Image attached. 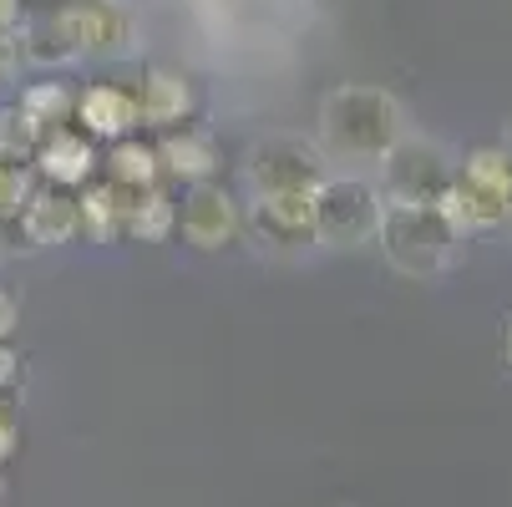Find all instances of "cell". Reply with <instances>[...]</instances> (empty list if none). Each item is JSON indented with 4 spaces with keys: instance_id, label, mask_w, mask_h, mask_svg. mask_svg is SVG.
<instances>
[{
    "instance_id": "1",
    "label": "cell",
    "mask_w": 512,
    "mask_h": 507,
    "mask_svg": "<svg viewBox=\"0 0 512 507\" xmlns=\"http://www.w3.org/2000/svg\"><path fill=\"white\" fill-rule=\"evenodd\" d=\"M406 137V112L386 87L345 82L320 97V153L330 163H386V153Z\"/></svg>"
},
{
    "instance_id": "2",
    "label": "cell",
    "mask_w": 512,
    "mask_h": 507,
    "mask_svg": "<svg viewBox=\"0 0 512 507\" xmlns=\"http://www.w3.org/2000/svg\"><path fill=\"white\" fill-rule=\"evenodd\" d=\"M462 224L447 203H386L381 208V229L376 244L386 254L391 269L411 274V279H431L442 274L457 249H462Z\"/></svg>"
},
{
    "instance_id": "3",
    "label": "cell",
    "mask_w": 512,
    "mask_h": 507,
    "mask_svg": "<svg viewBox=\"0 0 512 507\" xmlns=\"http://www.w3.org/2000/svg\"><path fill=\"white\" fill-rule=\"evenodd\" d=\"M447 208L457 213L462 234H492V229L512 224V158L502 148L467 153L457 163Z\"/></svg>"
},
{
    "instance_id": "4",
    "label": "cell",
    "mask_w": 512,
    "mask_h": 507,
    "mask_svg": "<svg viewBox=\"0 0 512 507\" xmlns=\"http://www.w3.org/2000/svg\"><path fill=\"white\" fill-rule=\"evenodd\" d=\"M381 208H386L381 183L355 173H330L315 188V234L325 249H365L376 244Z\"/></svg>"
},
{
    "instance_id": "5",
    "label": "cell",
    "mask_w": 512,
    "mask_h": 507,
    "mask_svg": "<svg viewBox=\"0 0 512 507\" xmlns=\"http://www.w3.org/2000/svg\"><path fill=\"white\" fill-rule=\"evenodd\" d=\"M325 178H330V158L305 132H264L244 153L249 193H295V188H320Z\"/></svg>"
},
{
    "instance_id": "6",
    "label": "cell",
    "mask_w": 512,
    "mask_h": 507,
    "mask_svg": "<svg viewBox=\"0 0 512 507\" xmlns=\"http://www.w3.org/2000/svg\"><path fill=\"white\" fill-rule=\"evenodd\" d=\"M457 178V158L431 137H401L381 163V198L386 203H447Z\"/></svg>"
},
{
    "instance_id": "7",
    "label": "cell",
    "mask_w": 512,
    "mask_h": 507,
    "mask_svg": "<svg viewBox=\"0 0 512 507\" xmlns=\"http://www.w3.org/2000/svg\"><path fill=\"white\" fill-rule=\"evenodd\" d=\"M244 234L274 254H300L315 249V188H295V193H254V203L244 208Z\"/></svg>"
},
{
    "instance_id": "8",
    "label": "cell",
    "mask_w": 512,
    "mask_h": 507,
    "mask_svg": "<svg viewBox=\"0 0 512 507\" xmlns=\"http://www.w3.org/2000/svg\"><path fill=\"white\" fill-rule=\"evenodd\" d=\"M51 16L61 36L71 41V51H77V61H117L137 41V26L117 0H71V6H56Z\"/></svg>"
},
{
    "instance_id": "9",
    "label": "cell",
    "mask_w": 512,
    "mask_h": 507,
    "mask_svg": "<svg viewBox=\"0 0 512 507\" xmlns=\"http://www.w3.org/2000/svg\"><path fill=\"white\" fill-rule=\"evenodd\" d=\"M178 229L193 249L203 254H218V249H229L239 234H244V203L224 188V183H193L178 203Z\"/></svg>"
},
{
    "instance_id": "10",
    "label": "cell",
    "mask_w": 512,
    "mask_h": 507,
    "mask_svg": "<svg viewBox=\"0 0 512 507\" xmlns=\"http://www.w3.org/2000/svg\"><path fill=\"white\" fill-rule=\"evenodd\" d=\"M21 239V249H61L82 234V213H77V193L71 188H51V183H36L21 219L6 229ZM0 234V239H6Z\"/></svg>"
},
{
    "instance_id": "11",
    "label": "cell",
    "mask_w": 512,
    "mask_h": 507,
    "mask_svg": "<svg viewBox=\"0 0 512 507\" xmlns=\"http://www.w3.org/2000/svg\"><path fill=\"white\" fill-rule=\"evenodd\" d=\"M97 163H102V153H97V142L82 132V127H51V132H41V148H36V158H31V168H36V178L41 183H51V188H87L92 178H97Z\"/></svg>"
},
{
    "instance_id": "12",
    "label": "cell",
    "mask_w": 512,
    "mask_h": 507,
    "mask_svg": "<svg viewBox=\"0 0 512 507\" xmlns=\"http://www.w3.org/2000/svg\"><path fill=\"white\" fill-rule=\"evenodd\" d=\"M132 97H137L142 127H153V132H173V127L193 122V112H198L193 77H188V71H173V66L142 71V82L132 87Z\"/></svg>"
},
{
    "instance_id": "13",
    "label": "cell",
    "mask_w": 512,
    "mask_h": 507,
    "mask_svg": "<svg viewBox=\"0 0 512 507\" xmlns=\"http://www.w3.org/2000/svg\"><path fill=\"white\" fill-rule=\"evenodd\" d=\"M92 142H122L132 132H142V112H137V97L132 87H117V82H87L77 92V112H71Z\"/></svg>"
},
{
    "instance_id": "14",
    "label": "cell",
    "mask_w": 512,
    "mask_h": 507,
    "mask_svg": "<svg viewBox=\"0 0 512 507\" xmlns=\"http://www.w3.org/2000/svg\"><path fill=\"white\" fill-rule=\"evenodd\" d=\"M158 163H163V178L168 183H213L218 168H224V153H218V137L208 127H173V132H158Z\"/></svg>"
},
{
    "instance_id": "15",
    "label": "cell",
    "mask_w": 512,
    "mask_h": 507,
    "mask_svg": "<svg viewBox=\"0 0 512 507\" xmlns=\"http://www.w3.org/2000/svg\"><path fill=\"white\" fill-rule=\"evenodd\" d=\"M102 178L122 193H148L163 183V163H158V142H148L142 132L107 142V158H102Z\"/></svg>"
},
{
    "instance_id": "16",
    "label": "cell",
    "mask_w": 512,
    "mask_h": 507,
    "mask_svg": "<svg viewBox=\"0 0 512 507\" xmlns=\"http://www.w3.org/2000/svg\"><path fill=\"white\" fill-rule=\"evenodd\" d=\"M127 198H132V193L112 188L107 178H102V183L92 178L87 188H77L82 234H87V239H97V244H112V239H122V224H127Z\"/></svg>"
},
{
    "instance_id": "17",
    "label": "cell",
    "mask_w": 512,
    "mask_h": 507,
    "mask_svg": "<svg viewBox=\"0 0 512 507\" xmlns=\"http://www.w3.org/2000/svg\"><path fill=\"white\" fill-rule=\"evenodd\" d=\"M173 229H178V203H173V193H168L163 183L148 188V193H132V198H127L122 239H132V244H163Z\"/></svg>"
},
{
    "instance_id": "18",
    "label": "cell",
    "mask_w": 512,
    "mask_h": 507,
    "mask_svg": "<svg viewBox=\"0 0 512 507\" xmlns=\"http://www.w3.org/2000/svg\"><path fill=\"white\" fill-rule=\"evenodd\" d=\"M16 107H21L41 132H51V127H66V122H71V112H77V92L51 77V82H31V87H21Z\"/></svg>"
},
{
    "instance_id": "19",
    "label": "cell",
    "mask_w": 512,
    "mask_h": 507,
    "mask_svg": "<svg viewBox=\"0 0 512 507\" xmlns=\"http://www.w3.org/2000/svg\"><path fill=\"white\" fill-rule=\"evenodd\" d=\"M36 148H41V127L16 102H6L0 107V163H31Z\"/></svg>"
},
{
    "instance_id": "20",
    "label": "cell",
    "mask_w": 512,
    "mask_h": 507,
    "mask_svg": "<svg viewBox=\"0 0 512 507\" xmlns=\"http://www.w3.org/2000/svg\"><path fill=\"white\" fill-rule=\"evenodd\" d=\"M36 183L41 178H36L31 163H0V234L21 219V208H26V198H31Z\"/></svg>"
},
{
    "instance_id": "21",
    "label": "cell",
    "mask_w": 512,
    "mask_h": 507,
    "mask_svg": "<svg viewBox=\"0 0 512 507\" xmlns=\"http://www.w3.org/2000/svg\"><path fill=\"white\" fill-rule=\"evenodd\" d=\"M26 386V360L21 350H11V340H0V396H16Z\"/></svg>"
},
{
    "instance_id": "22",
    "label": "cell",
    "mask_w": 512,
    "mask_h": 507,
    "mask_svg": "<svg viewBox=\"0 0 512 507\" xmlns=\"http://www.w3.org/2000/svg\"><path fill=\"white\" fill-rule=\"evenodd\" d=\"M21 452V421L11 411V396H0V467Z\"/></svg>"
},
{
    "instance_id": "23",
    "label": "cell",
    "mask_w": 512,
    "mask_h": 507,
    "mask_svg": "<svg viewBox=\"0 0 512 507\" xmlns=\"http://www.w3.org/2000/svg\"><path fill=\"white\" fill-rule=\"evenodd\" d=\"M21 41H16V31H0V82H16L21 77Z\"/></svg>"
},
{
    "instance_id": "24",
    "label": "cell",
    "mask_w": 512,
    "mask_h": 507,
    "mask_svg": "<svg viewBox=\"0 0 512 507\" xmlns=\"http://www.w3.org/2000/svg\"><path fill=\"white\" fill-rule=\"evenodd\" d=\"M16 325H21V305H16L11 289H0V340H11Z\"/></svg>"
},
{
    "instance_id": "25",
    "label": "cell",
    "mask_w": 512,
    "mask_h": 507,
    "mask_svg": "<svg viewBox=\"0 0 512 507\" xmlns=\"http://www.w3.org/2000/svg\"><path fill=\"white\" fill-rule=\"evenodd\" d=\"M26 21V0H0V31H16Z\"/></svg>"
},
{
    "instance_id": "26",
    "label": "cell",
    "mask_w": 512,
    "mask_h": 507,
    "mask_svg": "<svg viewBox=\"0 0 512 507\" xmlns=\"http://www.w3.org/2000/svg\"><path fill=\"white\" fill-rule=\"evenodd\" d=\"M56 6H71V0H26V11H56Z\"/></svg>"
},
{
    "instance_id": "27",
    "label": "cell",
    "mask_w": 512,
    "mask_h": 507,
    "mask_svg": "<svg viewBox=\"0 0 512 507\" xmlns=\"http://www.w3.org/2000/svg\"><path fill=\"white\" fill-rule=\"evenodd\" d=\"M502 355H507V366H512V325H507V335H502Z\"/></svg>"
}]
</instances>
